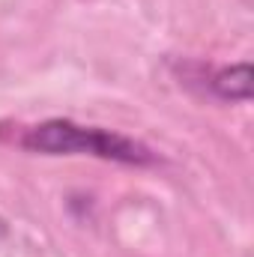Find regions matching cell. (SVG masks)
Here are the masks:
<instances>
[{
  "instance_id": "6da1fadb",
  "label": "cell",
  "mask_w": 254,
  "mask_h": 257,
  "mask_svg": "<svg viewBox=\"0 0 254 257\" xmlns=\"http://www.w3.org/2000/svg\"><path fill=\"white\" fill-rule=\"evenodd\" d=\"M18 147L30 150V153H45V156H99V159H111V162H123V165H150L153 153L117 132H105V128L93 126H78L72 120H48L39 126L24 128V135H18Z\"/></svg>"
},
{
  "instance_id": "7a4b0ae2",
  "label": "cell",
  "mask_w": 254,
  "mask_h": 257,
  "mask_svg": "<svg viewBox=\"0 0 254 257\" xmlns=\"http://www.w3.org/2000/svg\"><path fill=\"white\" fill-rule=\"evenodd\" d=\"M212 90H215L221 99H230V102H245V99H251V93H254L251 66L236 63V66L221 69V72L212 78Z\"/></svg>"
}]
</instances>
